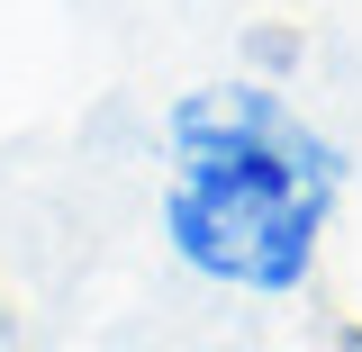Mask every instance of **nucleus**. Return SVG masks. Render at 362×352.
<instances>
[{"mask_svg": "<svg viewBox=\"0 0 362 352\" xmlns=\"http://www.w3.org/2000/svg\"><path fill=\"white\" fill-rule=\"evenodd\" d=\"M335 208V145L308 135L272 90H190L173 109V226L181 262L226 289H299Z\"/></svg>", "mask_w": 362, "mask_h": 352, "instance_id": "obj_1", "label": "nucleus"}]
</instances>
